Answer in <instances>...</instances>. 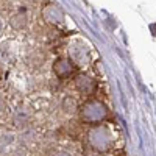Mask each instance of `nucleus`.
Instances as JSON below:
<instances>
[{
    "label": "nucleus",
    "instance_id": "nucleus-1",
    "mask_svg": "<svg viewBox=\"0 0 156 156\" xmlns=\"http://www.w3.org/2000/svg\"><path fill=\"white\" fill-rule=\"evenodd\" d=\"M72 70H73V66L70 64V61H67V59H59V61L55 64V72H56V75L61 76V78L69 76V75L72 73Z\"/></svg>",
    "mask_w": 156,
    "mask_h": 156
}]
</instances>
